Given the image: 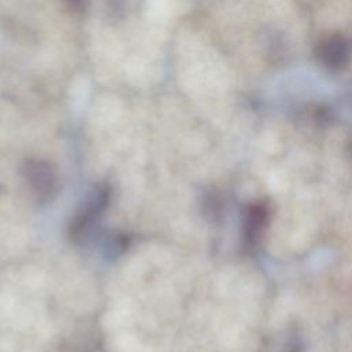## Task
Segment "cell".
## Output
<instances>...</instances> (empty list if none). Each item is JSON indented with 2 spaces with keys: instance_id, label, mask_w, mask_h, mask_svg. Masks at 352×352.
Returning a JSON list of instances; mask_svg holds the SVG:
<instances>
[{
  "instance_id": "1",
  "label": "cell",
  "mask_w": 352,
  "mask_h": 352,
  "mask_svg": "<svg viewBox=\"0 0 352 352\" xmlns=\"http://www.w3.org/2000/svg\"><path fill=\"white\" fill-rule=\"evenodd\" d=\"M352 55L351 41L342 34H333L322 40L318 45L319 60L330 69H341Z\"/></svg>"
},
{
  "instance_id": "2",
  "label": "cell",
  "mask_w": 352,
  "mask_h": 352,
  "mask_svg": "<svg viewBox=\"0 0 352 352\" xmlns=\"http://www.w3.org/2000/svg\"><path fill=\"white\" fill-rule=\"evenodd\" d=\"M28 173H29V180L32 184L36 186L37 191H51L52 187V176L50 173V169L41 164H34L28 166Z\"/></svg>"
}]
</instances>
